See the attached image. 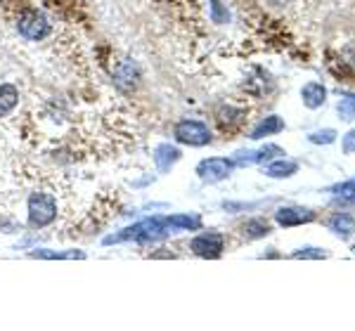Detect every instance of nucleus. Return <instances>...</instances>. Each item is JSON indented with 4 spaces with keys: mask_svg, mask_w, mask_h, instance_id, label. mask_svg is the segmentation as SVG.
I'll list each match as a JSON object with an SVG mask.
<instances>
[{
    "mask_svg": "<svg viewBox=\"0 0 355 331\" xmlns=\"http://www.w3.org/2000/svg\"><path fill=\"white\" fill-rule=\"evenodd\" d=\"M341 145H343V154H355V130H348L343 135Z\"/></svg>",
    "mask_w": 355,
    "mask_h": 331,
    "instance_id": "nucleus-21",
    "label": "nucleus"
},
{
    "mask_svg": "<svg viewBox=\"0 0 355 331\" xmlns=\"http://www.w3.org/2000/svg\"><path fill=\"white\" fill-rule=\"evenodd\" d=\"M275 220H277V225H282V227H296V225L313 222L315 213L311 208H303V206H284V208H277Z\"/></svg>",
    "mask_w": 355,
    "mask_h": 331,
    "instance_id": "nucleus-6",
    "label": "nucleus"
},
{
    "mask_svg": "<svg viewBox=\"0 0 355 331\" xmlns=\"http://www.w3.org/2000/svg\"><path fill=\"white\" fill-rule=\"evenodd\" d=\"M284 130V121L279 116H268L266 121H261L251 130V140H263V138H270V135H277Z\"/></svg>",
    "mask_w": 355,
    "mask_h": 331,
    "instance_id": "nucleus-10",
    "label": "nucleus"
},
{
    "mask_svg": "<svg viewBox=\"0 0 355 331\" xmlns=\"http://www.w3.org/2000/svg\"><path fill=\"white\" fill-rule=\"evenodd\" d=\"M244 235L249 239H259V237L270 235V227H268L266 222H261V220H249L244 225Z\"/></svg>",
    "mask_w": 355,
    "mask_h": 331,
    "instance_id": "nucleus-18",
    "label": "nucleus"
},
{
    "mask_svg": "<svg viewBox=\"0 0 355 331\" xmlns=\"http://www.w3.org/2000/svg\"><path fill=\"white\" fill-rule=\"evenodd\" d=\"M336 111H339L341 121H355V93L343 95L336 105Z\"/></svg>",
    "mask_w": 355,
    "mask_h": 331,
    "instance_id": "nucleus-16",
    "label": "nucleus"
},
{
    "mask_svg": "<svg viewBox=\"0 0 355 331\" xmlns=\"http://www.w3.org/2000/svg\"><path fill=\"white\" fill-rule=\"evenodd\" d=\"M301 100L308 109H320V107L327 102V88L318 81H311L301 88Z\"/></svg>",
    "mask_w": 355,
    "mask_h": 331,
    "instance_id": "nucleus-8",
    "label": "nucleus"
},
{
    "mask_svg": "<svg viewBox=\"0 0 355 331\" xmlns=\"http://www.w3.org/2000/svg\"><path fill=\"white\" fill-rule=\"evenodd\" d=\"M296 170H299V163L289 161V159H277V161L266 166V175L268 178H275V180L291 178V175H296Z\"/></svg>",
    "mask_w": 355,
    "mask_h": 331,
    "instance_id": "nucleus-9",
    "label": "nucleus"
},
{
    "mask_svg": "<svg viewBox=\"0 0 355 331\" xmlns=\"http://www.w3.org/2000/svg\"><path fill=\"white\" fill-rule=\"evenodd\" d=\"M135 76L137 73H135L133 62H123V64L114 71V78H116V83L121 85V88H130V85H135Z\"/></svg>",
    "mask_w": 355,
    "mask_h": 331,
    "instance_id": "nucleus-15",
    "label": "nucleus"
},
{
    "mask_svg": "<svg viewBox=\"0 0 355 331\" xmlns=\"http://www.w3.org/2000/svg\"><path fill=\"white\" fill-rule=\"evenodd\" d=\"M17 28H19V33L24 38H28V41H41V38H45L50 33V21L43 12L28 8L19 15V19H17Z\"/></svg>",
    "mask_w": 355,
    "mask_h": 331,
    "instance_id": "nucleus-3",
    "label": "nucleus"
},
{
    "mask_svg": "<svg viewBox=\"0 0 355 331\" xmlns=\"http://www.w3.org/2000/svg\"><path fill=\"white\" fill-rule=\"evenodd\" d=\"M178 159H180V152L171 145H159L157 152H154V161H157L159 170H164V173L178 161Z\"/></svg>",
    "mask_w": 355,
    "mask_h": 331,
    "instance_id": "nucleus-12",
    "label": "nucleus"
},
{
    "mask_svg": "<svg viewBox=\"0 0 355 331\" xmlns=\"http://www.w3.org/2000/svg\"><path fill=\"white\" fill-rule=\"evenodd\" d=\"M336 194V202H343V204H355V180H348L343 182V185H336L334 190H331Z\"/></svg>",
    "mask_w": 355,
    "mask_h": 331,
    "instance_id": "nucleus-17",
    "label": "nucleus"
},
{
    "mask_svg": "<svg viewBox=\"0 0 355 331\" xmlns=\"http://www.w3.org/2000/svg\"><path fill=\"white\" fill-rule=\"evenodd\" d=\"M275 156H284L282 147L277 145H266L263 150H256V152H237V156H234V163L244 166V163H266L270 161Z\"/></svg>",
    "mask_w": 355,
    "mask_h": 331,
    "instance_id": "nucleus-7",
    "label": "nucleus"
},
{
    "mask_svg": "<svg viewBox=\"0 0 355 331\" xmlns=\"http://www.w3.org/2000/svg\"><path fill=\"white\" fill-rule=\"evenodd\" d=\"M324 251L322 249H301L294 253V258H324Z\"/></svg>",
    "mask_w": 355,
    "mask_h": 331,
    "instance_id": "nucleus-20",
    "label": "nucleus"
},
{
    "mask_svg": "<svg viewBox=\"0 0 355 331\" xmlns=\"http://www.w3.org/2000/svg\"><path fill=\"white\" fill-rule=\"evenodd\" d=\"M57 218V202L53 194L36 192L28 199V222L31 227H48Z\"/></svg>",
    "mask_w": 355,
    "mask_h": 331,
    "instance_id": "nucleus-1",
    "label": "nucleus"
},
{
    "mask_svg": "<svg viewBox=\"0 0 355 331\" xmlns=\"http://www.w3.org/2000/svg\"><path fill=\"white\" fill-rule=\"evenodd\" d=\"M308 140H311L313 145H331V142H336V130H331V128L315 130V133L308 135Z\"/></svg>",
    "mask_w": 355,
    "mask_h": 331,
    "instance_id": "nucleus-19",
    "label": "nucleus"
},
{
    "mask_svg": "<svg viewBox=\"0 0 355 331\" xmlns=\"http://www.w3.org/2000/svg\"><path fill=\"white\" fill-rule=\"evenodd\" d=\"M223 247H225V237L220 232H202L190 244V249L199 258H218L223 253Z\"/></svg>",
    "mask_w": 355,
    "mask_h": 331,
    "instance_id": "nucleus-5",
    "label": "nucleus"
},
{
    "mask_svg": "<svg viewBox=\"0 0 355 331\" xmlns=\"http://www.w3.org/2000/svg\"><path fill=\"white\" fill-rule=\"evenodd\" d=\"M234 170V161L230 159H223V156H214V159H204L202 163L197 166V175L204 182H220L227 180L230 173Z\"/></svg>",
    "mask_w": 355,
    "mask_h": 331,
    "instance_id": "nucleus-4",
    "label": "nucleus"
},
{
    "mask_svg": "<svg viewBox=\"0 0 355 331\" xmlns=\"http://www.w3.org/2000/svg\"><path fill=\"white\" fill-rule=\"evenodd\" d=\"M211 3H214V19H216V21H223V19H225L227 15H223L220 0H211Z\"/></svg>",
    "mask_w": 355,
    "mask_h": 331,
    "instance_id": "nucleus-22",
    "label": "nucleus"
},
{
    "mask_svg": "<svg viewBox=\"0 0 355 331\" xmlns=\"http://www.w3.org/2000/svg\"><path fill=\"white\" fill-rule=\"evenodd\" d=\"M329 230L334 232V235L348 239V237H353V232H355V220L346 213H336L334 218L329 220Z\"/></svg>",
    "mask_w": 355,
    "mask_h": 331,
    "instance_id": "nucleus-13",
    "label": "nucleus"
},
{
    "mask_svg": "<svg viewBox=\"0 0 355 331\" xmlns=\"http://www.w3.org/2000/svg\"><path fill=\"white\" fill-rule=\"evenodd\" d=\"M168 225L175 230H199L202 227V218L194 213H180V215H168Z\"/></svg>",
    "mask_w": 355,
    "mask_h": 331,
    "instance_id": "nucleus-14",
    "label": "nucleus"
},
{
    "mask_svg": "<svg viewBox=\"0 0 355 331\" xmlns=\"http://www.w3.org/2000/svg\"><path fill=\"white\" fill-rule=\"evenodd\" d=\"M175 140L182 142V145H190V147H204L211 142V130L209 125L204 121H194V118H185L175 125L173 130Z\"/></svg>",
    "mask_w": 355,
    "mask_h": 331,
    "instance_id": "nucleus-2",
    "label": "nucleus"
},
{
    "mask_svg": "<svg viewBox=\"0 0 355 331\" xmlns=\"http://www.w3.org/2000/svg\"><path fill=\"white\" fill-rule=\"evenodd\" d=\"M19 102V90L12 83H0V118L8 116Z\"/></svg>",
    "mask_w": 355,
    "mask_h": 331,
    "instance_id": "nucleus-11",
    "label": "nucleus"
}]
</instances>
